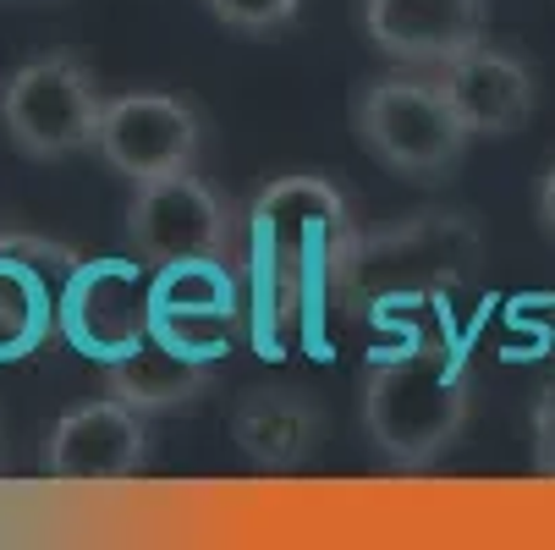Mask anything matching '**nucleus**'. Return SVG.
Returning <instances> with one entry per match:
<instances>
[{
  "label": "nucleus",
  "instance_id": "1",
  "mask_svg": "<svg viewBox=\"0 0 555 550\" xmlns=\"http://www.w3.org/2000/svg\"><path fill=\"white\" fill-rule=\"evenodd\" d=\"M358 238L347 193L331 177H275L248 204V276H254V325L264 358L308 320L313 297H331L336 265Z\"/></svg>",
  "mask_w": 555,
  "mask_h": 550
},
{
  "label": "nucleus",
  "instance_id": "2",
  "mask_svg": "<svg viewBox=\"0 0 555 550\" xmlns=\"http://www.w3.org/2000/svg\"><path fill=\"white\" fill-rule=\"evenodd\" d=\"M473 374L451 336L402 342L363 374V430L390 468H429L462 435Z\"/></svg>",
  "mask_w": 555,
  "mask_h": 550
},
{
  "label": "nucleus",
  "instance_id": "3",
  "mask_svg": "<svg viewBox=\"0 0 555 550\" xmlns=\"http://www.w3.org/2000/svg\"><path fill=\"white\" fill-rule=\"evenodd\" d=\"M479 265H485V238L473 215L424 209L385 231H369V238L358 231L336 265L331 297L352 314H385L467 286L479 276Z\"/></svg>",
  "mask_w": 555,
  "mask_h": 550
},
{
  "label": "nucleus",
  "instance_id": "4",
  "mask_svg": "<svg viewBox=\"0 0 555 550\" xmlns=\"http://www.w3.org/2000/svg\"><path fill=\"white\" fill-rule=\"evenodd\" d=\"M352 132L385 171L408 182H446L473 143L440 89V77L413 66L369 77L352 100Z\"/></svg>",
  "mask_w": 555,
  "mask_h": 550
},
{
  "label": "nucleus",
  "instance_id": "5",
  "mask_svg": "<svg viewBox=\"0 0 555 550\" xmlns=\"http://www.w3.org/2000/svg\"><path fill=\"white\" fill-rule=\"evenodd\" d=\"M127 238L132 254L160 270L182 259H231L243 265L248 254V215H236L220 188H209L198 171L154 177L132 188L127 204Z\"/></svg>",
  "mask_w": 555,
  "mask_h": 550
},
{
  "label": "nucleus",
  "instance_id": "6",
  "mask_svg": "<svg viewBox=\"0 0 555 550\" xmlns=\"http://www.w3.org/2000/svg\"><path fill=\"white\" fill-rule=\"evenodd\" d=\"M100 116L105 89L77 55H34L0 84V121L28 161H72L94 149Z\"/></svg>",
  "mask_w": 555,
  "mask_h": 550
},
{
  "label": "nucleus",
  "instance_id": "7",
  "mask_svg": "<svg viewBox=\"0 0 555 550\" xmlns=\"http://www.w3.org/2000/svg\"><path fill=\"white\" fill-rule=\"evenodd\" d=\"M243 265L231 259H182L154 270V320L149 336H160L166 347L220 363L236 336L248 325V303H243Z\"/></svg>",
  "mask_w": 555,
  "mask_h": 550
},
{
  "label": "nucleus",
  "instance_id": "8",
  "mask_svg": "<svg viewBox=\"0 0 555 550\" xmlns=\"http://www.w3.org/2000/svg\"><path fill=\"white\" fill-rule=\"evenodd\" d=\"M149 320L154 276L143 259H77L61 286V336L94 363L132 353L149 336Z\"/></svg>",
  "mask_w": 555,
  "mask_h": 550
},
{
  "label": "nucleus",
  "instance_id": "9",
  "mask_svg": "<svg viewBox=\"0 0 555 550\" xmlns=\"http://www.w3.org/2000/svg\"><path fill=\"white\" fill-rule=\"evenodd\" d=\"M94 149H100V161L116 177H127L132 188L154 182V177L193 171L198 149H204L198 111L188 100H177V94H160V89L116 94V100H105Z\"/></svg>",
  "mask_w": 555,
  "mask_h": 550
},
{
  "label": "nucleus",
  "instance_id": "10",
  "mask_svg": "<svg viewBox=\"0 0 555 550\" xmlns=\"http://www.w3.org/2000/svg\"><path fill=\"white\" fill-rule=\"evenodd\" d=\"M77 270V254L28 238V231H7L0 238V363H17L61 331V286Z\"/></svg>",
  "mask_w": 555,
  "mask_h": 550
},
{
  "label": "nucleus",
  "instance_id": "11",
  "mask_svg": "<svg viewBox=\"0 0 555 550\" xmlns=\"http://www.w3.org/2000/svg\"><path fill=\"white\" fill-rule=\"evenodd\" d=\"M369 44L413 72H440L485 39L490 0H358Z\"/></svg>",
  "mask_w": 555,
  "mask_h": 550
},
{
  "label": "nucleus",
  "instance_id": "12",
  "mask_svg": "<svg viewBox=\"0 0 555 550\" xmlns=\"http://www.w3.org/2000/svg\"><path fill=\"white\" fill-rule=\"evenodd\" d=\"M143 468V413L100 397L55 419L44 440V474L61 485H121Z\"/></svg>",
  "mask_w": 555,
  "mask_h": 550
},
{
  "label": "nucleus",
  "instance_id": "13",
  "mask_svg": "<svg viewBox=\"0 0 555 550\" xmlns=\"http://www.w3.org/2000/svg\"><path fill=\"white\" fill-rule=\"evenodd\" d=\"M435 77H440L451 111L462 116L467 138H512L539 111V84H533L528 61H517L512 50H495L485 39L462 50L456 61H446Z\"/></svg>",
  "mask_w": 555,
  "mask_h": 550
},
{
  "label": "nucleus",
  "instance_id": "14",
  "mask_svg": "<svg viewBox=\"0 0 555 550\" xmlns=\"http://www.w3.org/2000/svg\"><path fill=\"white\" fill-rule=\"evenodd\" d=\"M320 408L292 385H254L231 408V440L259 474H292L320 451Z\"/></svg>",
  "mask_w": 555,
  "mask_h": 550
},
{
  "label": "nucleus",
  "instance_id": "15",
  "mask_svg": "<svg viewBox=\"0 0 555 550\" xmlns=\"http://www.w3.org/2000/svg\"><path fill=\"white\" fill-rule=\"evenodd\" d=\"M105 369V391L121 397L138 413H166V408H188L193 397H204V385L215 374V363L188 358L177 347H166L160 336H143L132 353L100 363Z\"/></svg>",
  "mask_w": 555,
  "mask_h": 550
},
{
  "label": "nucleus",
  "instance_id": "16",
  "mask_svg": "<svg viewBox=\"0 0 555 550\" xmlns=\"http://www.w3.org/2000/svg\"><path fill=\"white\" fill-rule=\"evenodd\" d=\"M204 12L236 34H275L297 23L302 0H204Z\"/></svg>",
  "mask_w": 555,
  "mask_h": 550
},
{
  "label": "nucleus",
  "instance_id": "17",
  "mask_svg": "<svg viewBox=\"0 0 555 550\" xmlns=\"http://www.w3.org/2000/svg\"><path fill=\"white\" fill-rule=\"evenodd\" d=\"M533 474L555 485V385H544L533 402Z\"/></svg>",
  "mask_w": 555,
  "mask_h": 550
},
{
  "label": "nucleus",
  "instance_id": "18",
  "mask_svg": "<svg viewBox=\"0 0 555 550\" xmlns=\"http://www.w3.org/2000/svg\"><path fill=\"white\" fill-rule=\"evenodd\" d=\"M533 215H539V226L555 238V166L539 177V193H533Z\"/></svg>",
  "mask_w": 555,
  "mask_h": 550
}]
</instances>
